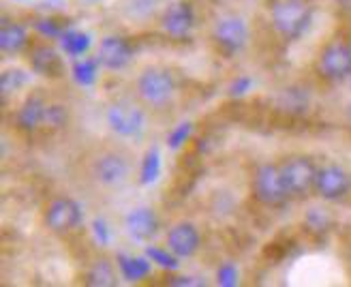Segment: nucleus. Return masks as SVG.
I'll return each mask as SVG.
<instances>
[{
	"label": "nucleus",
	"mask_w": 351,
	"mask_h": 287,
	"mask_svg": "<svg viewBox=\"0 0 351 287\" xmlns=\"http://www.w3.org/2000/svg\"><path fill=\"white\" fill-rule=\"evenodd\" d=\"M274 28L287 39H298L311 24V9L306 0H278L272 7Z\"/></svg>",
	"instance_id": "f257e3e1"
},
{
	"label": "nucleus",
	"mask_w": 351,
	"mask_h": 287,
	"mask_svg": "<svg viewBox=\"0 0 351 287\" xmlns=\"http://www.w3.org/2000/svg\"><path fill=\"white\" fill-rule=\"evenodd\" d=\"M317 168L311 159L306 157H291L280 165V176L289 191V195H306L311 189H315V181H317Z\"/></svg>",
	"instance_id": "f03ea898"
},
{
	"label": "nucleus",
	"mask_w": 351,
	"mask_h": 287,
	"mask_svg": "<svg viewBox=\"0 0 351 287\" xmlns=\"http://www.w3.org/2000/svg\"><path fill=\"white\" fill-rule=\"evenodd\" d=\"M253 193H255L257 200L266 206H280L283 204L289 197V191L283 183V176H280V168L261 165L255 174Z\"/></svg>",
	"instance_id": "7ed1b4c3"
},
{
	"label": "nucleus",
	"mask_w": 351,
	"mask_h": 287,
	"mask_svg": "<svg viewBox=\"0 0 351 287\" xmlns=\"http://www.w3.org/2000/svg\"><path fill=\"white\" fill-rule=\"evenodd\" d=\"M137 91L150 105H163L173 93V80L163 69H148L137 82Z\"/></svg>",
	"instance_id": "20e7f679"
},
{
	"label": "nucleus",
	"mask_w": 351,
	"mask_h": 287,
	"mask_svg": "<svg viewBox=\"0 0 351 287\" xmlns=\"http://www.w3.org/2000/svg\"><path fill=\"white\" fill-rule=\"evenodd\" d=\"M319 71L328 80H345L351 76V45L341 41L326 45L319 56Z\"/></svg>",
	"instance_id": "39448f33"
},
{
	"label": "nucleus",
	"mask_w": 351,
	"mask_h": 287,
	"mask_svg": "<svg viewBox=\"0 0 351 287\" xmlns=\"http://www.w3.org/2000/svg\"><path fill=\"white\" fill-rule=\"evenodd\" d=\"M108 124L112 127L114 133L131 137V135L142 133L144 124H146V116L133 103H116L108 112Z\"/></svg>",
	"instance_id": "423d86ee"
},
{
	"label": "nucleus",
	"mask_w": 351,
	"mask_h": 287,
	"mask_svg": "<svg viewBox=\"0 0 351 287\" xmlns=\"http://www.w3.org/2000/svg\"><path fill=\"white\" fill-rule=\"evenodd\" d=\"M351 189V176L339 168V165H326L317 172V181H315V191H317L324 200H341Z\"/></svg>",
	"instance_id": "0eeeda50"
},
{
	"label": "nucleus",
	"mask_w": 351,
	"mask_h": 287,
	"mask_svg": "<svg viewBox=\"0 0 351 287\" xmlns=\"http://www.w3.org/2000/svg\"><path fill=\"white\" fill-rule=\"evenodd\" d=\"M80 221H82V210L69 197H58L45 210V223L54 231H71L80 225Z\"/></svg>",
	"instance_id": "6e6552de"
},
{
	"label": "nucleus",
	"mask_w": 351,
	"mask_h": 287,
	"mask_svg": "<svg viewBox=\"0 0 351 287\" xmlns=\"http://www.w3.org/2000/svg\"><path fill=\"white\" fill-rule=\"evenodd\" d=\"M215 39L227 54H234L247 43L249 28L240 17H223L215 26Z\"/></svg>",
	"instance_id": "1a4fd4ad"
},
{
	"label": "nucleus",
	"mask_w": 351,
	"mask_h": 287,
	"mask_svg": "<svg viewBox=\"0 0 351 287\" xmlns=\"http://www.w3.org/2000/svg\"><path fill=\"white\" fill-rule=\"evenodd\" d=\"M133 56L129 41L122 37H105L99 45V62L108 69H122L127 67Z\"/></svg>",
	"instance_id": "9d476101"
},
{
	"label": "nucleus",
	"mask_w": 351,
	"mask_h": 287,
	"mask_svg": "<svg viewBox=\"0 0 351 287\" xmlns=\"http://www.w3.org/2000/svg\"><path fill=\"white\" fill-rule=\"evenodd\" d=\"M169 251L178 257H191L199 249V231L191 223H178L167 234Z\"/></svg>",
	"instance_id": "9b49d317"
},
{
	"label": "nucleus",
	"mask_w": 351,
	"mask_h": 287,
	"mask_svg": "<svg viewBox=\"0 0 351 287\" xmlns=\"http://www.w3.org/2000/svg\"><path fill=\"white\" fill-rule=\"evenodd\" d=\"M125 225L131 238L150 240L156 234V229H159V219H156V214L150 208H133L127 214Z\"/></svg>",
	"instance_id": "f8f14e48"
},
{
	"label": "nucleus",
	"mask_w": 351,
	"mask_h": 287,
	"mask_svg": "<svg viewBox=\"0 0 351 287\" xmlns=\"http://www.w3.org/2000/svg\"><path fill=\"white\" fill-rule=\"evenodd\" d=\"M95 174H97V178H99L103 185L116 187V185H122V183L127 181V176H129V163L122 157H118V154H103L97 161Z\"/></svg>",
	"instance_id": "ddd939ff"
},
{
	"label": "nucleus",
	"mask_w": 351,
	"mask_h": 287,
	"mask_svg": "<svg viewBox=\"0 0 351 287\" xmlns=\"http://www.w3.org/2000/svg\"><path fill=\"white\" fill-rule=\"evenodd\" d=\"M163 26L169 34L173 37H186L193 28V11L189 5L184 3H178L173 5L165 11V17H163Z\"/></svg>",
	"instance_id": "4468645a"
},
{
	"label": "nucleus",
	"mask_w": 351,
	"mask_h": 287,
	"mask_svg": "<svg viewBox=\"0 0 351 287\" xmlns=\"http://www.w3.org/2000/svg\"><path fill=\"white\" fill-rule=\"evenodd\" d=\"M150 257H133V255H125L120 253L118 255V266H120V273L127 281H142L150 275Z\"/></svg>",
	"instance_id": "2eb2a0df"
},
{
	"label": "nucleus",
	"mask_w": 351,
	"mask_h": 287,
	"mask_svg": "<svg viewBox=\"0 0 351 287\" xmlns=\"http://www.w3.org/2000/svg\"><path fill=\"white\" fill-rule=\"evenodd\" d=\"M43 114H45V105L39 97H30L22 107H20V114H17V122L20 127L26 131L37 129L39 124H43Z\"/></svg>",
	"instance_id": "dca6fc26"
},
{
	"label": "nucleus",
	"mask_w": 351,
	"mask_h": 287,
	"mask_svg": "<svg viewBox=\"0 0 351 287\" xmlns=\"http://www.w3.org/2000/svg\"><path fill=\"white\" fill-rule=\"evenodd\" d=\"M26 41L28 34L20 24H3V30H0V47H3V51H20L26 45Z\"/></svg>",
	"instance_id": "f3484780"
},
{
	"label": "nucleus",
	"mask_w": 351,
	"mask_h": 287,
	"mask_svg": "<svg viewBox=\"0 0 351 287\" xmlns=\"http://www.w3.org/2000/svg\"><path fill=\"white\" fill-rule=\"evenodd\" d=\"M32 67L39 71L43 76H58L62 71V65H60V58L56 56L54 49L49 47H39L34 51L32 56Z\"/></svg>",
	"instance_id": "a211bd4d"
},
{
	"label": "nucleus",
	"mask_w": 351,
	"mask_h": 287,
	"mask_svg": "<svg viewBox=\"0 0 351 287\" xmlns=\"http://www.w3.org/2000/svg\"><path fill=\"white\" fill-rule=\"evenodd\" d=\"M86 283L95 285V287H112V285H116V275H114L112 264L110 262H97L90 271H88Z\"/></svg>",
	"instance_id": "6ab92c4d"
},
{
	"label": "nucleus",
	"mask_w": 351,
	"mask_h": 287,
	"mask_svg": "<svg viewBox=\"0 0 351 287\" xmlns=\"http://www.w3.org/2000/svg\"><path fill=\"white\" fill-rule=\"evenodd\" d=\"M161 174V154L156 148H150L144 157L142 172H139V183L142 185H152Z\"/></svg>",
	"instance_id": "aec40b11"
},
{
	"label": "nucleus",
	"mask_w": 351,
	"mask_h": 287,
	"mask_svg": "<svg viewBox=\"0 0 351 287\" xmlns=\"http://www.w3.org/2000/svg\"><path fill=\"white\" fill-rule=\"evenodd\" d=\"M62 49L69 54V56H80L88 47H90V37L86 32H77V30H69L62 32Z\"/></svg>",
	"instance_id": "412c9836"
},
{
	"label": "nucleus",
	"mask_w": 351,
	"mask_h": 287,
	"mask_svg": "<svg viewBox=\"0 0 351 287\" xmlns=\"http://www.w3.org/2000/svg\"><path fill=\"white\" fill-rule=\"evenodd\" d=\"M28 82L26 71L22 69H7L3 78H0V88H3V97H9L11 93L20 91V88Z\"/></svg>",
	"instance_id": "4be33fe9"
},
{
	"label": "nucleus",
	"mask_w": 351,
	"mask_h": 287,
	"mask_svg": "<svg viewBox=\"0 0 351 287\" xmlns=\"http://www.w3.org/2000/svg\"><path fill=\"white\" fill-rule=\"evenodd\" d=\"M97 62L99 60H90V58H84V60L75 62L73 78L80 86H93L97 82Z\"/></svg>",
	"instance_id": "5701e85b"
},
{
	"label": "nucleus",
	"mask_w": 351,
	"mask_h": 287,
	"mask_svg": "<svg viewBox=\"0 0 351 287\" xmlns=\"http://www.w3.org/2000/svg\"><path fill=\"white\" fill-rule=\"evenodd\" d=\"M146 255L152 260V262H156L161 268H169V271H176L178 268V255H171L169 251H165V249H161V246H148L146 249Z\"/></svg>",
	"instance_id": "b1692460"
},
{
	"label": "nucleus",
	"mask_w": 351,
	"mask_h": 287,
	"mask_svg": "<svg viewBox=\"0 0 351 287\" xmlns=\"http://www.w3.org/2000/svg\"><path fill=\"white\" fill-rule=\"evenodd\" d=\"M66 122V112L62 105H45V114H43V124L51 129H60Z\"/></svg>",
	"instance_id": "393cba45"
},
{
	"label": "nucleus",
	"mask_w": 351,
	"mask_h": 287,
	"mask_svg": "<svg viewBox=\"0 0 351 287\" xmlns=\"http://www.w3.org/2000/svg\"><path fill=\"white\" fill-rule=\"evenodd\" d=\"M191 122H180L178 127H176L171 133H169V137H167V144H169V148H180L182 144L189 139V135H191Z\"/></svg>",
	"instance_id": "a878e982"
},
{
	"label": "nucleus",
	"mask_w": 351,
	"mask_h": 287,
	"mask_svg": "<svg viewBox=\"0 0 351 287\" xmlns=\"http://www.w3.org/2000/svg\"><path fill=\"white\" fill-rule=\"evenodd\" d=\"M217 283L223 287H234L238 285V268L234 264H223L217 273Z\"/></svg>",
	"instance_id": "bb28decb"
},
{
	"label": "nucleus",
	"mask_w": 351,
	"mask_h": 287,
	"mask_svg": "<svg viewBox=\"0 0 351 287\" xmlns=\"http://www.w3.org/2000/svg\"><path fill=\"white\" fill-rule=\"evenodd\" d=\"M251 86H253V80L247 78V76H242V78H238V80L230 86V95H232V97H242L247 91H251Z\"/></svg>",
	"instance_id": "cd10ccee"
},
{
	"label": "nucleus",
	"mask_w": 351,
	"mask_h": 287,
	"mask_svg": "<svg viewBox=\"0 0 351 287\" xmlns=\"http://www.w3.org/2000/svg\"><path fill=\"white\" fill-rule=\"evenodd\" d=\"M93 229H95V236L101 244H108L110 242V229H108V223H105L103 219H97L93 223Z\"/></svg>",
	"instance_id": "c85d7f7f"
},
{
	"label": "nucleus",
	"mask_w": 351,
	"mask_h": 287,
	"mask_svg": "<svg viewBox=\"0 0 351 287\" xmlns=\"http://www.w3.org/2000/svg\"><path fill=\"white\" fill-rule=\"evenodd\" d=\"M37 30H41L45 37H62V32H60V28L51 22V20H41V22H37Z\"/></svg>",
	"instance_id": "c756f323"
},
{
	"label": "nucleus",
	"mask_w": 351,
	"mask_h": 287,
	"mask_svg": "<svg viewBox=\"0 0 351 287\" xmlns=\"http://www.w3.org/2000/svg\"><path fill=\"white\" fill-rule=\"evenodd\" d=\"M308 221H311V225L315 227V229H326L328 227V217L324 212H319V210H313L311 212V217H308Z\"/></svg>",
	"instance_id": "7c9ffc66"
},
{
	"label": "nucleus",
	"mask_w": 351,
	"mask_h": 287,
	"mask_svg": "<svg viewBox=\"0 0 351 287\" xmlns=\"http://www.w3.org/2000/svg\"><path fill=\"white\" fill-rule=\"evenodd\" d=\"M171 285H202V281H193V277H176Z\"/></svg>",
	"instance_id": "2f4dec72"
},
{
	"label": "nucleus",
	"mask_w": 351,
	"mask_h": 287,
	"mask_svg": "<svg viewBox=\"0 0 351 287\" xmlns=\"http://www.w3.org/2000/svg\"><path fill=\"white\" fill-rule=\"evenodd\" d=\"M343 3V7H351V0H341Z\"/></svg>",
	"instance_id": "473e14b6"
}]
</instances>
